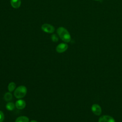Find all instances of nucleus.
<instances>
[{"label":"nucleus","instance_id":"f257e3e1","mask_svg":"<svg viewBox=\"0 0 122 122\" xmlns=\"http://www.w3.org/2000/svg\"><path fill=\"white\" fill-rule=\"evenodd\" d=\"M57 32L59 37L64 42H69L71 40V36L69 31L64 27H60L57 30Z\"/></svg>","mask_w":122,"mask_h":122},{"label":"nucleus","instance_id":"f03ea898","mask_svg":"<svg viewBox=\"0 0 122 122\" xmlns=\"http://www.w3.org/2000/svg\"><path fill=\"white\" fill-rule=\"evenodd\" d=\"M27 90L25 86L21 85L18 87L14 91V95L17 99H21L24 97L27 93Z\"/></svg>","mask_w":122,"mask_h":122},{"label":"nucleus","instance_id":"7ed1b4c3","mask_svg":"<svg viewBox=\"0 0 122 122\" xmlns=\"http://www.w3.org/2000/svg\"><path fill=\"white\" fill-rule=\"evenodd\" d=\"M41 30L43 31H44L46 33H53L55 31L54 27L52 25L48 24V23L43 24L41 26Z\"/></svg>","mask_w":122,"mask_h":122},{"label":"nucleus","instance_id":"20e7f679","mask_svg":"<svg viewBox=\"0 0 122 122\" xmlns=\"http://www.w3.org/2000/svg\"><path fill=\"white\" fill-rule=\"evenodd\" d=\"M91 110L92 112L97 116L100 115L102 112L101 106L99 104L96 103H94L92 105L91 107Z\"/></svg>","mask_w":122,"mask_h":122},{"label":"nucleus","instance_id":"39448f33","mask_svg":"<svg viewBox=\"0 0 122 122\" xmlns=\"http://www.w3.org/2000/svg\"><path fill=\"white\" fill-rule=\"evenodd\" d=\"M98 122H115V121L112 117L108 115H104L99 118Z\"/></svg>","mask_w":122,"mask_h":122},{"label":"nucleus","instance_id":"423d86ee","mask_svg":"<svg viewBox=\"0 0 122 122\" xmlns=\"http://www.w3.org/2000/svg\"><path fill=\"white\" fill-rule=\"evenodd\" d=\"M68 47V46L66 43H61L57 46L56 51L58 53H62L67 50Z\"/></svg>","mask_w":122,"mask_h":122},{"label":"nucleus","instance_id":"0eeeda50","mask_svg":"<svg viewBox=\"0 0 122 122\" xmlns=\"http://www.w3.org/2000/svg\"><path fill=\"white\" fill-rule=\"evenodd\" d=\"M15 106L18 109H23L26 106V102L23 100H19L16 102Z\"/></svg>","mask_w":122,"mask_h":122},{"label":"nucleus","instance_id":"6e6552de","mask_svg":"<svg viewBox=\"0 0 122 122\" xmlns=\"http://www.w3.org/2000/svg\"><path fill=\"white\" fill-rule=\"evenodd\" d=\"M10 4L14 9L19 8L21 5L20 0H10Z\"/></svg>","mask_w":122,"mask_h":122},{"label":"nucleus","instance_id":"1a4fd4ad","mask_svg":"<svg viewBox=\"0 0 122 122\" xmlns=\"http://www.w3.org/2000/svg\"><path fill=\"white\" fill-rule=\"evenodd\" d=\"M15 122H29V119L25 116H21L18 117Z\"/></svg>","mask_w":122,"mask_h":122},{"label":"nucleus","instance_id":"9d476101","mask_svg":"<svg viewBox=\"0 0 122 122\" xmlns=\"http://www.w3.org/2000/svg\"><path fill=\"white\" fill-rule=\"evenodd\" d=\"M12 98V95L10 92H8L6 93L5 94L4 96V100L5 101H7V102H9V101H11Z\"/></svg>","mask_w":122,"mask_h":122},{"label":"nucleus","instance_id":"9b49d317","mask_svg":"<svg viewBox=\"0 0 122 122\" xmlns=\"http://www.w3.org/2000/svg\"><path fill=\"white\" fill-rule=\"evenodd\" d=\"M15 88H16V84L14 82H11L8 85V89L9 92H13L14 90H15Z\"/></svg>","mask_w":122,"mask_h":122},{"label":"nucleus","instance_id":"f8f14e48","mask_svg":"<svg viewBox=\"0 0 122 122\" xmlns=\"http://www.w3.org/2000/svg\"><path fill=\"white\" fill-rule=\"evenodd\" d=\"M15 105H14L13 103L11 102H9L7 103L6 105V108L9 111H12L15 108Z\"/></svg>","mask_w":122,"mask_h":122},{"label":"nucleus","instance_id":"ddd939ff","mask_svg":"<svg viewBox=\"0 0 122 122\" xmlns=\"http://www.w3.org/2000/svg\"><path fill=\"white\" fill-rule=\"evenodd\" d=\"M51 40L53 42H57L58 41V40H59L58 37L57 36V35H56L55 34H53L51 35Z\"/></svg>","mask_w":122,"mask_h":122},{"label":"nucleus","instance_id":"4468645a","mask_svg":"<svg viewBox=\"0 0 122 122\" xmlns=\"http://www.w3.org/2000/svg\"><path fill=\"white\" fill-rule=\"evenodd\" d=\"M4 119V115L3 112L0 111V122H3Z\"/></svg>","mask_w":122,"mask_h":122},{"label":"nucleus","instance_id":"2eb2a0df","mask_svg":"<svg viewBox=\"0 0 122 122\" xmlns=\"http://www.w3.org/2000/svg\"><path fill=\"white\" fill-rule=\"evenodd\" d=\"M30 122H37V121H35V120H32V121H30Z\"/></svg>","mask_w":122,"mask_h":122},{"label":"nucleus","instance_id":"dca6fc26","mask_svg":"<svg viewBox=\"0 0 122 122\" xmlns=\"http://www.w3.org/2000/svg\"><path fill=\"white\" fill-rule=\"evenodd\" d=\"M95 0V1H99V0Z\"/></svg>","mask_w":122,"mask_h":122}]
</instances>
